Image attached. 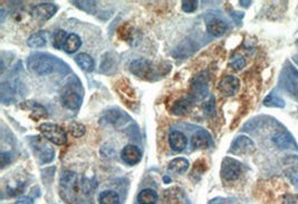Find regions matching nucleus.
I'll return each mask as SVG.
<instances>
[{
	"mask_svg": "<svg viewBox=\"0 0 298 204\" xmlns=\"http://www.w3.org/2000/svg\"><path fill=\"white\" fill-rule=\"evenodd\" d=\"M214 110H216V104H214V97L211 96V98L203 105V112L204 114H207L208 116H212L214 113H216Z\"/></svg>",
	"mask_w": 298,
	"mask_h": 204,
	"instance_id": "c756f323",
	"label": "nucleus"
},
{
	"mask_svg": "<svg viewBox=\"0 0 298 204\" xmlns=\"http://www.w3.org/2000/svg\"><path fill=\"white\" fill-rule=\"evenodd\" d=\"M189 168V161L185 158H177L172 160L169 164V170L174 173H185Z\"/></svg>",
	"mask_w": 298,
	"mask_h": 204,
	"instance_id": "4be33fe9",
	"label": "nucleus"
},
{
	"mask_svg": "<svg viewBox=\"0 0 298 204\" xmlns=\"http://www.w3.org/2000/svg\"><path fill=\"white\" fill-rule=\"evenodd\" d=\"M116 89H117L118 95L122 97L124 103H126V104L135 103V93H134L133 88L128 84V82L126 81L118 82Z\"/></svg>",
	"mask_w": 298,
	"mask_h": 204,
	"instance_id": "f3484780",
	"label": "nucleus"
},
{
	"mask_svg": "<svg viewBox=\"0 0 298 204\" xmlns=\"http://www.w3.org/2000/svg\"><path fill=\"white\" fill-rule=\"evenodd\" d=\"M81 46H82L81 37L76 34H69L66 38V41H65L63 49L66 51L67 54H74L81 48Z\"/></svg>",
	"mask_w": 298,
	"mask_h": 204,
	"instance_id": "a211bd4d",
	"label": "nucleus"
},
{
	"mask_svg": "<svg viewBox=\"0 0 298 204\" xmlns=\"http://www.w3.org/2000/svg\"><path fill=\"white\" fill-rule=\"evenodd\" d=\"M45 140L46 138L44 136L30 138V145L33 147L35 156H37V159L42 164L50 163L55 156L54 149Z\"/></svg>",
	"mask_w": 298,
	"mask_h": 204,
	"instance_id": "20e7f679",
	"label": "nucleus"
},
{
	"mask_svg": "<svg viewBox=\"0 0 298 204\" xmlns=\"http://www.w3.org/2000/svg\"><path fill=\"white\" fill-rule=\"evenodd\" d=\"M121 159L129 165H135L142 160V152L137 145H126L121 152Z\"/></svg>",
	"mask_w": 298,
	"mask_h": 204,
	"instance_id": "f8f14e48",
	"label": "nucleus"
},
{
	"mask_svg": "<svg viewBox=\"0 0 298 204\" xmlns=\"http://www.w3.org/2000/svg\"><path fill=\"white\" fill-rule=\"evenodd\" d=\"M130 72L142 80L152 81L154 76V68L150 60L139 58L130 64Z\"/></svg>",
	"mask_w": 298,
	"mask_h": 204,
	"instance_id": "39448f33",
	"label": "nucleus"
},
{
	"mask_svg": "<svg viewBox=\"0 0 298 204\" xmlns=\"http://www.w3.org/2000/svg\"><path fill=\"white\" fill-rule=\"evenodd\" d=\"M73 3L86 12H94L96 9V1H73Z\"/></svg>",
	"mask_w": 298,
	"mask_h": 204,
	"instance_id": "a878e982",
	"label": "nucleus"
},
{
	"mask_svg": "<svg viewBox=\"0 0 298 204\" xmlns=\"http://www.w3.org/2000/svg\"><path fill=\"white\" fill-rule=\"evenodd\" d=\"M128 121H130V117L124 112L118 110V108H116V110L114 108V110H109L104 113L102 119H100V123L112 124L114 126H121Z\"/></svg>",
	"mask_w": 298,
	"mask_h": 204,
	"instance_id": "6e6552de",
	"label": "nucleus"
},
{
	"mask_svg": "<svg viewBox=\"0 0 298 204\" xmlns=\"http://www.w3.org/2000/svg\"><path fill=\"white\" fill-rule=\"evenodd\" d=\"M253 151H255V144L247 136H238L232 142V145L230 147V152L237 155L248 154Z\"/></svg>",
	"mask_w": 298,
	"mask_h": 204,
	"instance_id": "9d476101",
	"label": "nucleus"
},
{
	"mask_svg": "<svg viewBox=\"0 0 298 204\" xmlns=\"http://www.w3.org/2000/svg\"><path fill=\"white\" fill-rule=\"evenodd\" d=\"M39 132L47 141L55 145H65L67 142V134L59 125L54 123H44L39 126Z\"/></svg>",
	"mask_w": 298,
	"mask_h": 204,
	"instance_id": "7ed1b4c3",
	"label": "nucleus"
},
{
	"mask_svg": "<svg viewBox=\"0 0 298 204\" xmlns=\"http://www.w3.org/2000/svg\"><path fill=\"white\" fill-rule=\"evenodd\" d=\"M75 62L80 66L83 71L85 72H92L95 67L94 59L91 57L90 55L85 53H81L75 56Z\"/></svg>",
	"mask_w": 298,
	"mask_h": 204,
	"instance_id": "aec40b11",
	"label": "nucleus"
},
{
	"mask_svg": "<svg viewBox=\"0 0 298 204\" xmlns=\"http://www.w3.org/2000/svg\"><path fill=\"white\" fill-rule=\"evenodd\" d=\"M66 38H67V34H66V32H65V30H63V29L57 30L55 36H54V39H52V45H54V47L57 49L64 48V45H65V41H66Z\"/></svg>",
	"mask_w": 298,
	"mask_h": 204,
	"instance_id": "b1692460",
	"label": "nucleus"
},
{
	"mask_svg": "<svg viewBox=\"0 0 298 204\" xmlns=\"http://www.w3.org/2000/svg\"><path fill=\"white\" fill-rule=\"evenodd\" d=\"M157 193L152 189L142 190L138 195V203L139 204H156L157 202Z\"/></svg>",
	"mask_w": 298,
	"mask_h": 204,
	"instance_id": "412c9836",
	"label": "nucleus"
},
{
	"mask_svg": "<svg viewBox=\"0 0 298 204\" xmlns=\"http://www.w3.org/2000/svg\"><path fill=\"white\" fill-rule=\"evenodd\" d=\"M99 204H118L120 203V197L114 191H104L99 197Z\"/></svg>",
	"mask_w": 298,
	"mask_h": 204,
	"instance_id": "5701e85b",
	"label": "nucleus"
},
{
	"mask_svg": "<svg viewBox=\"0 0 298 204\" xmlns=\"http://www.w3.org/2000/svg\"><path fill=\"white\" fill-rule=\"evenodd\" d=\"M209 90V76L207 73H200L192 78L190 84L189 97L196 102L203 101Z\"/></svg>",
	"mask_w": 298,
	"mask_h": 204,
	"instance_id": "f03ea898",
	"label": "nucleus"
},
{
	"mask_svg": "<svg viewBox=\"0 0 298 204\" xmlns=\"http://www.w3.org/2000/svg\"><path fill=\"white\" fill-rule=\"evenodd\" d=\"M194 105H195V102L192 101L189 96L186 98H180L173 104L172 113L174 115H178V116L187 115L191 112Z\"/></svg>",
	"mask_w": 298,
	"mask_h": 204,
	"instance_id": "2eb2a0df",
	"label": "nucleus"
},
{
	"mask_svg": "<svg viewBox=\"0 0 298 204\" xmlns=\"http://www.w3.org/2000/svg\"><path fill=\"white\" fill-rule=\"evenodd\" d=\"M169 144L172 151L182 152L188 145V138L180 131H172L169 135Z\"/></svg>",
	"mask_w": 298,
	"mask_h": 204,
	"instance_id": "ddd939ff",
	"label": "nucleus"
},
{
	"mask_svg": "<svg viewBox=\"0 0 298 204\" xmlns=\"http://www.w3.org/2000/svg\"><path fill=\"white\" fill-rule=\"evenodd\" d=\"M228 30V25L225 21L218 18H212L207 21V32L212 36H222Z\"/></svg>",
	"mask_w": 298,
	"mask_h": 204,
	"instance_id": "dca6fc26",
	"label": "nucleus"
},
{
	"mask_svg": "<svg viewBox=\"0 0 298 204\" xmlns=\"http://www.w3.org/2000/svg\"><path fill=\"white\" fill-rule=\"evenodd\" d=\"M199 6V1L197 0H185L182 1V10L186 12H194L197 10V8Z\"/></svg>",
	"mask_w": 298,
	"mask_h": 204,
	"instance_id": "cd10ccee",
	"label": "nucleus"
},
{
	"mask_svg": "<svg viewBox=\"0 0 298 204\" xmlns=\"http://www.w3.org/2000/svg\"><path fill=\"white\" fill-rule=\"evenodd\" d=\"M56 63H58V60L56 58L43 53L30 55L27 59V66L29 71L34 74H37L39 76L50 75V73L54 72Z\"/></svg>",
	"mask_w": 298,
	"mask_h": 204,
	"instance_id": "f257e3e1",
	"label": "nucleus"
},
{
	"mask_svg": "<svg viewBox=\"0 0 298 204\" xmlns=\"http://www.w3.org/2000/svg\"><path fill=\"white\" fill-rule=\"evenodd\" d=\"M69 132H71V134L74 137H82L85 134L86 129L84 125L76 123V122H73L72 124H69Z\"/></svg>",
	"mask_w": 298,
	"mask_h": 204,
	"instance_id": "393cba45",
	"label": "nucleus"
},
{
	"mask_svg": "<svg viewBox=\"0 0 298 204\" xmlns=\"http://www.w3.org/2000/svg\"><path fill=\"white\" fill-rule=\"evenodd\" d=\"M245 64H246V62H245L244 57L237 55L230 62V67L232 69H235V71H240V69H243L245 67Z\"/></svg>",
	"mask_w": 298,
	"mask_h": 204,
	"instance_id": "c85d7f7f",
	"label": "nucleus"
},
{
	"mask_svg": "<svg viewBox=\"0 0 298 204\" xmlns=\"http://www.w3.org/2000/svg\"><path fill=\"white\" fill-rule=\"evenodd\" d=\"M191 144L195 150L208 149V147H210L212 144L211 136L209 135L208 132L199 131L194 134V136H192Z\"/></svg>",
	"mask_w": 298,
	"mask_h": 204,
	"instance_id": "4468645a",
	"label": "nucleus"
},
{
	"mask_svg": "<svg viewBox=\"0 0 298 204\" xmlns=\"http://www.w3.org/2000/svg\"><path fill=\"white\" fill-rule=\"evenodd\" d=\"M165 180V183H169V182H171V179H169V177H164Z\"/></svg>",
	"mask_w": 298,
	"mask_h": 204,
	"instance_id": "2f4dec72",
	"label": "nucleus"
},
{
	"mask_svg": "<svg viewBox=\"0 0 298 204\" xmlns=\"http://www.w3.org/2000/svg\"><path fill=\"white\" fill-rule=\"evenodd\" d=\"M60 99H62L63 106L68 108V110L76 111L82 105L81 95L78 94L76 90H74L72 88L65 89L62 94V97H60Z\"/></svg>",
	"mask_w": 298,
	"mask_h": 204,
	"instance_id": "9b49d317",
	"label": "nucleus"
},
{
	"mask_svg": "<svg viewBox=\"0 0 298 204\" xmlns=\"http://www.w3.org/2000/svg\"><path fill=\"white\" fill-rule=\"evenodd\" d=\"M239 86L240 82L238 78L234 75H226L219 82L218 88L225 96H234V95L238 92Z\"/></svg>",
	"mask_w": 298,
	"mask_h": 204,
	"instance_id": "0eeeda50",
	"label": "nucleus"
},
{
	"mask_svg": "<svg viewBox=\"0 0 298 204\" xmlns=\"http://www.w3.org/2000/svg\"><path fill=\"white\" fill-rule=\"evenodd\" d=\"M57 9L58 8L54 3H39L33 8L32 16L39 21H47L56 14Z\"/></svg>",
	"mask_w": 298,
	"mask_h": 204,
	"instance_id": "1a4fd4ad",
	"label": "nucleus"
},
{
	"mask_svg": "<svg viewBox=\"0 0 298 204\" xmlns=\"http://www.w3.org/2000/svg\"><path fill=\"white\" fill-rule=\"evenodd\" d=\"M264 104L268 107H284V102L280 98L275 97L274 95H270V96H267L264 101Z\"/></svg>",
	"mask_w": 298,
	"mask_h": 204,
	"instance_id": "bb28decb",
	"label": "nucleus"
},
{
	"mask_svg": "<svg viewBox=\"0 0 298 204\" xmlns=\"http://www.w3.org/2000/svg\"><path fill=\"white\" fill-rule=\"evenodd\" d=\"M242 174V164L231 158H225L221 163V177L226 181H236Z\"/></svg>",
	"mask_w": 298,
	"mask_h": 204,
	"instance_id": "423d86ee",
	"label": "nucleus"
},
{
	"mask_svg": "<svg viewBox=\"0 0 298 204\" xmlns=\"http://www.w3.org/2000/svg\"><path fill=\"white\" fill-rule=\"evenodd\" d=\"M46 44H47V33L44 32V30L33 34L27 41V45L29 47H32V48H42V47H45Z\"/></svg>",
	"mask_w": 298,
	"mask_h": 204,
	"instance_id": "6ab92c4d",
	"label": "nucleus"
},
{
	"mask_svg": "<svg viewBox=\"0 0 298 204\" xmlns=\"http://www.w3.org/2000/svg\"><path fill=\"white\" fill-rule=\"evenodd\" d=\"M15 204H34V201H33V199H30L28 197H24V198H20L17 200Z\"/></svg>",
	"mask_w": 298,
	"mask_h": 204,
	"instance_id": "7c9ffc66",
	"label": "nucleus"
}]
</instances>
